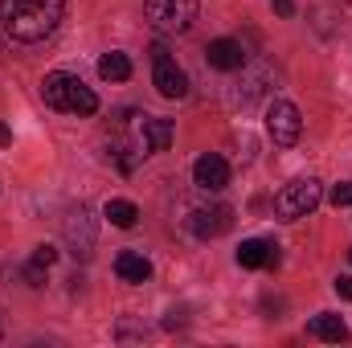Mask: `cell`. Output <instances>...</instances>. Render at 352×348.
<instances>
[{"mask_svg":"<svg viewBox=\"0 0 352 348\" xmlns=\"http://www.w3.org/2000/svg\"><path fill=\"white\" fill-rule=\"evenodd\" d=\"M62 0H0V29L21 45H37L54 37V29L62 25Z\"/></svg>","mask_w":352,"mask_h":348,"instance_id":"cell-1","label":"cell"},{"mask_svg":"<svg viewBox=\"0 0 352 348\" xmlns=\"http://www.w3.org/2000/svg\"><path fill=\"white\" fill-rule=\"evenodd\" d=\"M41 98H45V107L66 111V115H94V111H98V94H94L78 74H66V70L45 74Z\"/></svg>","mask_w":352,"mask_h":348,"instance_id":"cell-2","label":"cell"},{"mask_svg":"<svg viewBox=\"0 0 352 348\" xmlns=\"http://www.w3.org/2000/svg\"><path fill=\"white\" fill-rule=\"evenodd\" d=\"M320 197H324L320 180H311V176L291 180V184L278 188V197H274V213H278L283 221H299V217H307V213L320 205Z\"/></svg>","mask_w":352,"mask_h":348,"instance_id":"cell-3","label":"cell"},{"mask_svg":"<svg viewBox=\"0 0 352 348\" xmlns=\"http://www.w3.org/2000/svg\"><path fill=\"white\" fill-rule=\"evenodd\" d=\"M144 17L160 33H188L197 21V0H144Z\"/></svg>","mask_w":352,"mask_h":348,"instance_id":"cell-4","label":"cell"},{"mask_svg":"<svg viewBox=\"0 0 352 348\" xmlns=\"http://www.w3.org/2000/svg\"><path fill=\"white\" fill-rule=\"evenodd\" d=\"M299 131H303V119H299V107L291 98H274L266 107V135L278 144V148H291L299 144Z\"/></svg>","mask_w":352,"mask_h":348,"instance_id":"cell-5","label":"cell"},{"mask_svg":"<svg viewBox=\"0 0 352 348\" xmlns=\"http://www.w3.org/2000/svg\"><path fill=\"white\" fill-rule=\"evenodd\" d=\"M152 83H156V90L164 98H184L188 94V78H184V70L173 62V54H168L164 41L152 45Z\"/></svg>","mask_w":352,"mask_h":348,"instance_id":"cell-6","label":"cell"},{"mask_svg":"<svg viewBox=\"0 0 352 348\" xmlns=\"http://www.w3.org/2000/svg\"><path fill=\"white\" fill-rule=\"evenodd\" d=\"M144 156L152 152H168L173 144V119H160V115H140L135 119V140H131Z\"/></svg>","mask_w":352,"mask_h":348,"instance_id":"cell-7","label":"cell"},{"mask_svg":"<svg viewBox=\"0 0 352 348\" xmlns=\"http://www.w3.org/2000/svg\"><path fill=\"white\" fill-rule=\"evenodd\" d=\"M266 87H270V66H250V62H246V66H242V83L230 90V102L246 111V107H254L266 94Z\"/></svg>","mask_w":352,"mask_h":348,"instance_id":"cell-8","label":"cell"},{"mask_svg":"<svg viewBox=\"0 0 352 348\" xmlns=\"http://www.w3.org/2000/svg\"><path fill=\"white\" fill-rule=\"evenodd\" d=\"M234 226V209L230 205H201L192 209V234L197 238H221Z\"/></svg>","mask_w":352,"mask_h":348,"instance_id":"cell-9","label":"cell"},{"mask_svg":"<svg viewBox=\"0 0 352 348\" xmlns=\"http://www.w3.org/2000/svg\"><path fill=\"white\" fill-rule=\"evenodd\" d=\"M192 180H197V188H205V193H221V188L230 184V164H226L217 152H205V156L192 164Z\"/></svg>","mask_w":352,"mask_h":348,"instance_id":"cell-10","label":"cell"},{"mask_svg":"<svg viewBox=\"0 0 352 348\" xmlns=\"http://www.w3.org/2000/svg\"><path fill=\"white\" fill-rule=\"evenodd\" d=\"M66 242L74 246V254H90V246H94V221H90L87 205L70 209V217H66Z\"/></svg>","mask_w":352,"mask_h":348,"instance_id":"cell-11","label":"cell"},{"mask_svg":"<svg viewBox=\"0 0 352 348\" xmlns=\"http://www.w3.org/2000/svg\"><path fill=\"white\" fill-rule=\"evenodd\" d=\"M205 58H209L213 70H242V66H246V50H242V41H234V37H217V41H209Z\"/></svg>","mask_w":352,"mask_h":348,"instance_id":"cell-12","label":"cell"},{"mask_svg":"<svg viewBox=\"0 0 352 348\" xmlns=\"http://www.w3.org/2000/svg\"><path fill=\"white\" fill-rule=\"evenodd\" d=\"M238 262H242L246 270H266V266L278 262V246H274L270 238H250V242H242Z\"/></svg>","mask_w":352,"mask_h":348,"instance_id":"cell-13","label":"cell"},{"mask_svg":"<svg viewBox=\"0 0 352 348\" xmlns=\"http://www.w3.org/2000/svg\"><path fill=\"white\" fill-rule=\"evenodd\" d=\"M307 332H311L316 340H328V345H344V340H349V324H344L340 316H332V312H320V316L307 324Z\"/></svg>","mask_w":352,"mask_h":348,"instance_id":"cell-14","label":"cell"},{"mask_svg":"<svg viewBox=\"0 0 352 348\" xmlns=\"http://www.w3.org/2000/svg\"><path fill=\"white\" fill-rule=\"evenodd\" d=\"M115 274H119L123 283H148V279H152V262L144 259V254H135V250H123V254L115 259Z\"/></svg>","mask_w":352,"mask_h":348,"instance_id":"cell-15","label":"cell"},{"mask_svg":"<svg viewBox=\"0 0 352 348\" xmlns=\"http://www.w3.org/2000/svg\"><path fill=\"white\" fill-rule=\"evenodd\" d=\"M98 74H102L107 83H127V78H131V58L119 54V50H111V54L98 58Z\"/></svg>","mask_w":352,"mask_h":348,"instance_id":"cell-16","label":"cell"},{"mask_svg":"<svg viewBox=\"0 0 352 348\" xmlns=\"http://www.w3.org/2000/svg\"><path fill=\"white\" fill-rule=\"evenodd\" d=\"M102 213H107V221H111V226H119V230H131V226L140 221V209H135L131 201H123V197L107 201V209H102Z\"/></svg>","mask_w":352,"mask_h":348,"instance_id":"cell-17","label":"cell"},{"mask_svg":"<svg viewBox=\"0 0 352 348\" xmlns=\"http://www.w3.org/2000/svg\"><path fill=\"white\" fill-rule=\"evenodd\" d=\"M332 205H336V209L352 205V180H340V184L332 188Z\"/></svg>","mask_w":352,"mask_h":348,"instance_id":"cell-18","label":"cell"},{"mask_svg":"<svg viewBox=\"0 0 352 348\" xmlns=\"http://www.w3.org/2000/svg\"><path fill=\"white\" fill-rule=\"evenodd\" d=\"M332 287H336V295H340V299H349V303H352V274H340Z\"/></svg>","mask_w":352,"mask_h":348,"instance_id":"cell-19","label":"cell"},{"mask_svg":"<svg viewBox=\"0 0 352 348\" xmlns=\"http://www.w3.org/2000/svg\"><path fill=\"white\" fill-rule=\"evenodd\" d=\"M270 4H274L278 17H291V12H295V0H270Z\"/></svg>","mask_w":352,"mask_h":348,"instance_id":"cell-20","label":"cell"},{"mask_svg":"<svg viewBox=\"0 0 352 348\" xmlns=\"http://www.w3.org/2000/svg\"><path fill=\"white\" fill-rule=\"evenodd\" d=\"M4 144H12V131H8V127L0 123V148H4Z\"/></svg>","mask_w":352,"mask_h":348,"instance_id":"cell-21","label":"cell"},{"mask_svg":"<svg viewBox=\"0 0 352 348\" xmlns=\"http://www.w3.org/2000/svg\"><path fill=\"white\" fill-rule=\"evenodd\" d=\"M0 332H4V320H0Z\"/></svg>","mask_w":352,"mask_h":348,"instance_id":"cell-22","label":"cell"},{"mask_svg":"<svg viewBox=\"0 0 352 348\" xmlns=\"http://www.w3.org/2000/svg\"><path fill=\"white\" fill-rule=\"evenodd\" d=\"M349 259H352V254H349Z\"/></svg>","mask_w":352,"mask_h":348,"instance_id":"cell-23","label":"cell"},{"mask_svg":"<svg viewBox=\"0 0 352 348\" xmlns=\"http://www.w3.org/2000/svg\"><path fill=\"white\" fill-rule=\"evenodd\" d=\"M349 4H352V0H349Z\"/></svg>","mask_w":352,"mask_h":348,"instance_id":"cell-24","label":"cell"}]
</instances>
